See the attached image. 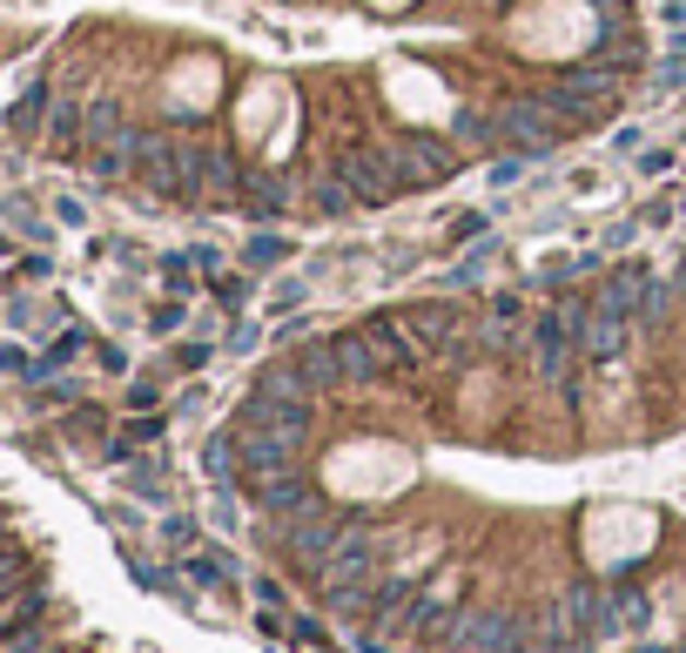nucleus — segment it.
Listing matches in <instances>:
<instances>
[{"mask_svg": "<svg viewBox=\"0 0 686 653\" xmlns=\"http://www.w3.org/2000/svg\"><path fill=\"white\" fill-rule=\"evenodd\" d=\"M0 553H8V512H0Z\"/></svg>", "mask_w": 686, "mask_h": 653, "instance_id": "9d476101", "label": "nucleus"}, {"mask_svg": "<svg viewBox=\"0 0 686 653\" xmlns=\"http://www.w3.org/2000/svg\"><path fill=\"white\" fill-rule=\"evenodd\" d=\"M0 653H55V640L40 633V627H27V633H8V640H0Z\"/></svg>", "mask_w": 686, "mask_h": 653, "instance_id": "6e6552de", "label": "nucleus"}, {"mask_svg": "<svg viewBox=\"0 0 686 653\" xmlns=\"http://www.w3.org/2000/svg\"><path fill=\"white\" fill-rule=\"evenodd\" d=\"M592 41H599L592 0H539L532 14L512 21V48L532 55V61H552V68H573Z\"/></svg>", "mask_w": 686, "mask_h": 653, "instance_id": "f257e3e1", "label": "nucleus"}, {"mask_svg": "<svg viewBox=\"0 0 686 653\" xmlns=\"http://www.w3.org/2000/svg\"><path fill=\"white\" fill-rule=\"evenodd\" d=\"M282 108H290V88L269 74V82H256L250 95L236 101V135H242V142H269V135L282 129Z\"/></svg>", "mask_w": 686, "mask_h": 653, "instance_id": "423d86ee", "label": "nucleus"}, {"mask_svg": "<svg viewBox=\"0 0 686 653\" xmlns=\"http://www.w3.org/2000/svg\"><path fill=\"white\" fill-rule=\"evenodd\" d=\"M363 8H371V14H404L411 0H363Z\"/></svg>", "mask_w": 686, "mask_h": 653, "instance_id": "1a4fd4ad", "label": "nucleus"}, {"mask_svg": "<svg viewBox=\"0 0 686 653\" xmlns=\"http://www.w3.org/2000/svg\"><path fill=\"white\" fill-rule=\"evenodd\" d=\"M452 646L458 653H525V627L498 606H465L452 627Z\"/></svg>", "mask_w": 686, "mask_h": 653, "instance_id": "20e7f679", "label": "nucleus"}, {"mask_svg": "<svg viewBox=\"0 0 686 653\" xmlns=\"http://www.w3.org/2000/svg\"><path fill=\"white\" fill-rule=\"evenodd\" d=\"M189 580H195V587H222V580H229V559H222V553H195V559H189Z\"/></svg>", "mask_w": 686, "mask_h": 653, "instance_id": "0eeeda50", "label": "nucleus"}, {"mask_svg": "<svg viewBox=\"0 0 686 653\" xmlns=\"http://www.w3.org/2000/svg\"><path fill=\"white\" fill-rule=\"evenodd\" d=\"M411 479H418V458L397 451V445H384V438L344 445V451H330V465H323V485H330L337 498H390V492H404Z\"/></svg>", "mask_w": 686, "mask_h": 653, "instance_id": "f03ea898", "label": "nucleus"}, {"mask_svg": "<svg viewBox=\"0 0 686 653\" xmlns=\"http://www.w3.org/2000/svg\"><path fill=\"white\" fill-rule=\"evenodd\" d=\"M653 532H660V519L646 512V506H599L579 525V546H586L592 566H619V559H633V553L653 546Z\"/></svg>", "mask_w": 686, "mask_h": 653, "instance_id": "7ed1b4c3", "label": "nucleus"}, {"mask_svg": "<svg viewBox=\"0 0 686 653\" xmlns=\"http://www.w3.org/2000/svg\"><path fill=\"white\" fill-rule=\"evenodd\" d=\"M216 95H222V61H216V55H189V61H176V74H169V101H176L182 114H209Z\"/></svg>", "mask_w": 686, "mask_h": 653, "instance_id": "39448f33", "label": "nucleus"}]
</instances>
